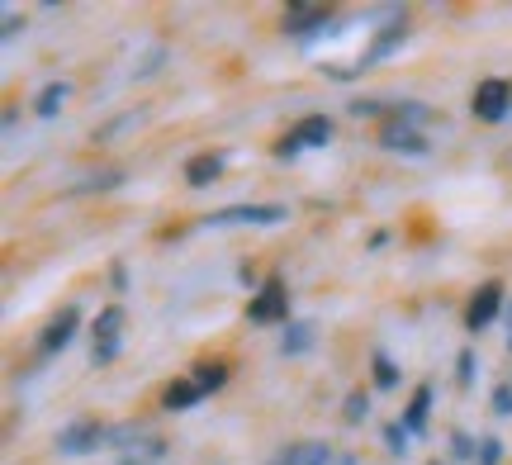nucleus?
I'll use <instances>...</instances> for the list:
<instances>
[{
  "label": "nucleus",
  "mask_w": 512,
  "mask_h": 465,
  "mask_svg": "<svg viewBox=\"0 0 512 465\" xmlns=\"http://www.w3.org/2000/svg\"><path fill=\"white\" fill-rule=\"evenodd\" d=\"M408 437H413V432L403 428V423H389V428H384V447H389V456H403V451H408Z\"/></svg>",
  "instance_id": "obj_21"
},
{
  "label": "nucleus",
  "mask_w": 512,
  "mask_h": 465,
  "mask_svg": "<svg viewBox=\"0 0 512 465\" xmlns=\"http://www.w3.org/2000/svg\"><path fill=\"white\" fill-rule=\"evenodd\" d=\"M479 447H484V456H479V465H498V456H503V442H498V437H484Z\"/></svg>",
  "instance_id": "obj_22"
},
{
  "label": "nucleus",
  "mask_w": 512,
  "mask_h": 465,
  "mask_svg": "<svg viewBox=\"0 0 512 465\" xmlns=\"http://www.w3.org/2000/svg\"><path fill=\"white\" fill-rule=\"evenodd\" d=\"M508 105H512V86H508V81H498V76L479 81V86H475V100H470L475 119H484V124H498V119L508 114Z\"/></svg>",
  "instance_id": "obj_6"
},
{
  "label": "nucleus",
  "mask_w": 512,
  "mask_h": 465,
  "mask_svg": "<svg viewBox=\"0 0 512 465\" xmlns=\"http://www.w3.org/2000/svg\"><path fill=\"white\" fill-rule=\"evenodd\" d=\"M271 465H294V461H290V451H280V456H275Z\"/></svg>",
  "instance_id": "obj_28"
},
{
  "label": "nucleus",
  "mask_w": 512,
  "mask_h": 465,
  "mask_svg": "<svg viewBox=\"0 0 512 465\" xmlns=\"http://www.w3.org/2000/svg\"><path fill=\"white\" fill-rule=\"evenodd\" d=\"M408 43V15H394L389 24H384L380 34L370 38V48H366V57H361V67H370V62H380V57H389L394 48H403Z\"/></svg>",
  "instance_id": "obj_10"
},
{
  "label": "nucleus",
  "mask_w": 512,
  "mask_h": 465,
  "mask_svg": "<svg viewBox=\"0 0 512 465\" xmlns=\"http://www.w3.org/2000/svg\"><path fill=\"white\" fill-rule=\"evenodd\" d=\"M76 323H81V314H76V309H62V314H57L53 323L43 328V337H38V352H43V356L62 352V347H67V342L76 337Z\"/></svg>",
  "instance_id": "obj_11"
},
{
  "label": "nucleus",
  "mask_w": 512,
  "mask_h": 465,
  "mask_svg": "<svg viewBox=\"0 0 512 465\" xmlns=\"http://www.w3.org/2000/svg\"><path fill=\"white\" fill-rule=\"evenodd\" d=\"M110 432L105 423H95V418H86V423H72V428L57 432V451L62 456H86V451L95 447H110Z\"/></svg>",
  "instance_id": "obj_5"
},
{
  "label": "nucleus",
  "mask_w": 512,
  "mask_h": 465,
  "mask_svg": "<svg viewBox=\"0 0 512 465\" xmlns=\"http://www.w3.org/2000/svg\"><path fill=\"white\" fill-rule=\"evenodd\" d=\"M247 318H252V323H285V318H290V290H285V280L280 276L261 280V290H256L252 304H247Z\"/></svg>",
  "instance_id": "obj_2"
},
{
  "label": "nucleus",
  "mask_w": 512,
  "mask_h": 465,
  "mask_svg": "<svg viewBox=\"0 0 512 465\" xmlns=\"http://www.w3.org/2000/svg\"><path fill=\"white\" fill-rule=\"evenodd\" d=\"M67 95H72V86H67V81H48V86L38 91V100H34V114H38V119H53V114L62 110V100H67Z\"/></svg>",
  "instance_id": "obj_16"
},
{
  "label": "nucleus",
  "mask_w": 512,
  "mask_h": 465,
  "mask_svg": "<svg viewBox=\"0 0 512 465\" xmlns=\"http://www.w3.org/2000/svg\"><path fill=\"white\" fill-rule=\"evenodd\" d=\"M427 409H432V385H418V390H413V399H408V409H403V428L413 432V437H418L422 428H427Z\"/></svg>",
  "instance_id": "obj_15"
},
{
  "label": "nucleus",
  "mask_w": 512,
  "mask_h": 465,
  "mask_svg": "<svg viewBox=\"0 0 512 465\" xmlns=\"http://www.w3.org/2000/svg\"><path fill=\"white\" fill-rule=\"evenodd\" d=\"M380 148L422 157V152H427V138L418 133V124H408V119H399V114H389V119L380 124Z\"/></svg>",
  "instance_id": "obj_9"
},
{
  "label": "nucleus",
  "mask_w": 512,
  "mask_h": 465,
  "mask_svg": "<svg viewBox=\"0 0 512 465\" xmlns=\"http://www.w3.org/2000/svg\"><path fill=\"white\" fill-rule=\"evenodd\" d=\"M290 209L285 205H233V209H219L209 214L214 228H238V224H256V228H271V224H285Z\"/></svg>",
  "instance_id": "obj_4"
},
{
  "label": "nucleus",
  "mask_w": 512,
  "mask_h": 465,
  "mask_svg": "<svg viewBox=\"0 0 512 465\" xmlns=\"http://www.w3.org/2000/svg\"><path fill=\"white\" fill-rule=\"evenodd\" d=\"M166 456V442L162 437H138V442H128L124 451H119V465H157Z\"/></svg>",
  "instance_id": "obj_14"
},
{
  "label": "nucleus",
  "mask_w": 512,
  "mask_h": 465,
  "mask_svg": "<svg viewBox=\"0 0 512 465\" xmlns=\"http://www.w3.org/2000/svg\"><path fill=\"white\" fill-rule=\"evenodd\" d=\"M0 34H5V38L19 34V15H15V10H5V29H0Z\"/></svg>",
  "instance_id": "obj_27"
},
{
  "label": "nucleus",
  "mask_w": 512,
  "mask_h": 465,
  "mask_svg": "<svg viewBox=\"0 0 512 465\" xmlns=\"http://www.w3.org/2000/svg\"><path fill=\"white\" fill-rule=\"evenodd\" d=\"M119 342H124V309L110 304V309H100V318H95V347H91L95 366H110L114 356H119Z\"/></svg>",
  "instance_id": "obj_3"
},
{
  "label": "nucleus",
  "mask_w": 512,
  "mask_h": 465,
  "mask_svg": "<svg viewBox=\"0 0 512 465\" xmlns=\"http://www.w3.org/2000/svg\"><path fill=\"white\" fill-rule=\"evenodd\" d=\"M313 347V323H290V333L280 337V352L285 356H299Z\"/></svg>",
  "instance_id": "obj_18"
},
{
  "label": "nucleus",
  "mask_w": 512,
  "mask_h": 465,
  "mask_svg": "<svg viewBox=\"0 0 512 465\" xmlns=\"http://www.w3.org/2000/svg\"><path fill=\"white\" fill-rule=\"evenodd\" d=\"M470 451H475V442H470L465 432H456V437H451V456H470Z\"/></svg>",
  "instance_id": "obj_26"
},
{
  "label": "nucleus",
  "mask_w": 512,
  "mask_h": 465,
  "mask_svg": "<svg viewBox=\"0 0 512 465\" xmlns=\"http://www.w3.org/2000/svg\"><path fill=\"white\" fill-rule=\"evenodd\" d=\"M190 380H195V385H200L204 394H214V390H219V385H223V380H228V366H223V361H200Z\"/></svg>",
  "instance_id": "obj_17"
},
{
  "label": "nucleus",
  "mask_w": 512,
  "mask_h": 465,
  "mask_svg": "<svg viewBox=\"0 0 512 465\" xmlns=\"http://www.w3.org/2000/svg\"><path fill=\"white\" fill-rule=\"evenodd\" d=\"M328 138H332V119L328 114H309V119H299V124L275 143V157L290 162V157H299L304 148H328Z\"/></svg>",
  "instance_id": "obj_1"
},
{
  "label": "nucleus",
  "mask_w": 512,
  "mask_h": 465,
  "mask_svg": "<svg viewBox=\"0 0 512 465\" xmlns=\"http://www.w3.org/2000/svg\"><path fill=\"white\" fill-rule=\"evenodd\" d=\"M460 385H470V380H475V352H470V347H465V352H460Z\"/></svg>",
  "instance_id": "obj_23"
},
{
  "label": "nucleus",
  "mask_w": 512,
  "mask_h": 465,
  "mask_svg": "<svg viewBox=\"0 0 512 465\" xmlns=\"http://www.w3.org/2000/svg\"><path fill=\"white\" fill-rule=\"evenodd\" d=\"M219 176H223V157H219V152H200V157H190V162H185V186L204 190V186H214Z\"/></svg>",
  "instance_id": "obj_12"
},
{
  "label": "nucleus",
  "mask_w": 512,
  "mask_h": 465,
  "mask_svg": "<svg viewBox=\"0 0 512 465\" xmlns=\"http://www.w3.org/2000/svg\"><path fill=\"white\" fill-rule=\"evenodd\" d=\"M351 114L366 119V114H380V100H351Z\"/></svg>",
  "instance_id": "obj_25"
},
{
  "label": "nucleus",
  "mask_w": 512,
  "mask_h": 465,
  "mask_svg": "<svg viewBox=\"0 0 512 465\" xmlns=\"http://www.w3.org/2000/svg\"><path fill=\"white\" fill-rule=\"evenodd\" d=\"M498 304H503V285L498 280H484L475 295H470V309H465V328L470 333H484L489 323L498 318Z\"/></svg>",
  "instance_id": "obj_8"
},
{
  "label": "nucleus",
  "mask_w": 512,
  "mask_h": 465,
  "mask_svg": "<svg viewBox=\"0 0 512 465\" xmlns=\"http://www.w3.org/2000/svg\"><path fill=\"white\" fill-rule=\"evenodd\" d=\"M508 352H512V333H508Z\"/></svg>",
  "instance_id": "obj_29"
},
{
  "label": "nucleus",
  "mask_w": 512,
  "mask_h": 465,
  "mask_svg": "<svg viewBox=\"0 0 512 465\" xmlns=\"http://www.w3.org/2000/svg\"><path fill=\"white\" fill-rule=\"evenodd\" d=\"M366 413H370V394L351 390L347 394V413H342V418H347V423H366Z\"/></svg>",
  "instance_id": "obj_20"
},
{
  "label": "nucleus",
  "mask_w": 512,
  "mask_h": 465,
  "mask_svg": "<svg viewBox=\"0 0 512 465\" xmlns=\"http://www.w3.org/2000/svg\"><path fill=\"white\" fill-rule=\"evenodd\" d=\"M494 413H503V418L512 413V385H498L494 390Z\"/></svg>",
  "instance_id": "obj_24"
},
{
  "label": "nucleus",
  "mask_w": 512,
  "mask_h": 465,
  "mask_svg": "<svg viewBox=\"0 0 512 465\" xmlns=\"http://www.w3.org/2000/svg\"><path fill=\"white\" fill-rule=\"evenodd\" d=\"M332 10H323V5H290L285 10V34L294 38H318V34H332Z\"/></svg>",
  "instance_id": "obj_7"
},
{
  "label": "nucleus",
  "mask_w": 512,
  "mask_h": 465,
  "mask_svg": "<svg viewBox=\"0 0 512 465\" xmlns=\"http://www.w3.org/2000/svg\"><path fill=\"white\" fill-rule=\"evenodd\" d=\"M370 366H375V385H380V390H394V385H399V371H394V361H389L384 352H375Z\"/></svg>",
  "instance_id": "obj_19"
},
{
  "label": "nucleus",
  "mask_w": 512,
  "mask_h": 465,
  "mask_svg": "<svg viewBox=\"0 0 512 465\" xmlns=\"http://www.w3.org/2000/svg\"><path fill=\"white\" fill-rule=\"evenodd\" d=\"M200 399H204V390L195 385V380H190V375H185V380H171V385H166L162 409H166V413H185V409H195Z\"/></svg>",
  "instance_id": "obj_13"
}]
</instances>
